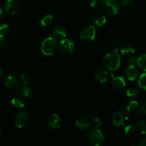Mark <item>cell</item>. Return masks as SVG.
Returning <instances> with one entry per match:
<instances>
[{
    "label": "cell",
    "instance_id": "obj_1",
    "mask_svg": "<svg viewBox=\"0 0 146 146\" xmlns=\"http://www.w3.org/2000/svg\"><path fill=\"white\" fill-rule=\"evenodd\" d=\"M121 64V58L115 52H111L105 55L103 58V65L110 71H115Z\"/></svg>",
    "mask_w": 146,
    "mask_h": 146
},
{
    "label": "cell",
    "instance_id": "obj_2",
    "mask_svg": "<svg viewBox=\"0 0 146 146\" xmlns=\"http://www.w3.org/2000/svg\"><path fill=\"white\" fill-rule=\"evenodd\" d=\"M101 10L108 17H115L120 12V4L117 0H102Z\"/></svg>",
    "mask_w": 146,
    "mask_h": 146
},
{
    "label": "cell",
    "instance_id": "obj_3",
    "mask_svg": "<svg viewBox=\"0 0 146 146\" xmlns=\"http://www.w3.org/2000/svg\"><path fill=\"white\" fill-rule=\"evenodd\" d=\"M58 42L53 36L47 37L43 40L41 44V51L45 56H52L54 54L57 49Z\"/></svg>",
    "mask_w": 146,
    "mask_h": 146
},
{
    "label": "cell",
    "instance_id": "obj_4",
    "mask_svg": "<svg viewBox=\"0 0 146 146\" xmlns=\"http://www.w3.org/2000/svg\"><path fill=\"white\" fill-rule=\"evenodd\" d=\"M88 141L94 146H100L103 143L105 137L102 132L98 128H94L88 133Z\"/></svg>",
    "mask_w": 146,
    "mask_h": 146
},
{
    "label": "cell",
    "instance_id": "obj_5",
    "mask_svg": "<svg viewBox=\"0 0 146 146\" xmlns=\"http://www.w3.org/2000/svg\"><path fill=\"white\" fill-rule=\"evenodd\" d=\"M96 36V29L92 25H89L84 28L80 32V38L84 42H90L93 41Z\"/></svg>",
    "mask_w": 146,
    "mask_h": 146
},
{
    "label": "cell",
    "instance_id": "obj_6",
    "mask_svg": "<svg viewBox=\"0 0 146 146\" xmlns=\"http://www.w3.org/2000/svg\"><path fill=\"white\" fill-rule=\"evenodd\" d=\"M128 120V115L127 113L123 110H118L115 112L113 115V123L117 127L124 125Z\"/></svg>",
    "mask_w": 146,
    "mask_h": 146
},
{
    "label": "cell",
    "instance_id": "obj_7",
    "mask_svg": "<svg viewBox=\"0 0 146 146\" xmlns=\"http://www.w3.org/2000/svg\"><path fill=\"white\" fill-rule=\"evenodd\" d=\"M29 115L25 111L19 112L15 117V125L18 128H22L28 124Z\"/></svg>",
    "mask_w": 146,
    "mask_h": 146
},
{
    "label": "cell",
    "instance_id": "obj_8",
    "mask_svg": "<svg viewBox=\"0 0 146 146\" xmlns=\"http://www.w3.org/2000/svg\"><path fill=\"white\" fill-rule=\"evenodd\" d=\"M19 9V3L17 0H6L4 5V9L7 15H15Z\"/></svg>",
    "mask_w": 146,
    "mask_h": 146
},
{
    "label": "cell",
    "instance_id": "obj_9",
    "mask_svg": "<svg viewBox=\"0 0 146 146\" xmlns=\"http://www.w3.org/2000/svg\"><path fill=\"white\" fill-rule=\"evenodd\" d=\"M60 50L64 54H70L72 52L74 48H75V44L72 42L69 39H64L60 42L59 44Z\"/></svg>",
    "mask_w": 146,
    "mask_h": 146
},
{
    "label": "cell",
    "instance_id": "obj_10",
    "mask_svg": "<svg viewBox=\"0 0 146 146\" xmlns=\"http://www.w3.org/2000/svg\"><path fill=\"white\" fill-rule=\"evenodd\" d=\"M138 69L135 65H128L125 71L126 78L130 81L135 80L138 77Z\"/></svg>",
    "mask_w": 146,
    "mask_h": 146
},
{
    "label": "cell",
    "instance_id": "obj_11",
    "mask_svg": "<svg viewBox=\"0 0 146 146\" xmlns=\"http://www.w3.org/2000/svg\"><path fill=\"white\" fill-rule=\"evenodd\" d=\"M47 125L52 130H57L60 128L62 125V120L57 114H52L48 119Z\"/></svg>",
    "mask_w": 146,
    "mask_h": 146
},
{
    "label": "cell",
    "instance_id": "obj_12",
    "mask_svg": "<svg viewBox=\"0 0 146 146\" xmlns=\"http://www.w3.org/2000/svg\"><path fill=\"white\" fill-rule=\"evenodd\" d=\"M67 32L62 26H57L52 32V36L57 40H62L65 39Z\"/></svg>",
    "mask_w": 146,
    "mask_h": 146
},
{
    "label": "cell",
    "instance_id": "obj_13",
    "mask_svg": "<svg viewBox=\"0 0 146 146\" xmlns=\"http://www.w3.org/2000/svg\"><path fill=\"white\" fill-rule=\"evenodd\" d=\"M113 85L115 89L117 90H123L126 86V82L124 78L120 76H113Z\"/></svg>",
    "mask_w": 146,
    "mask_h": 146
},
{
    "label": "cell",
    "instance_id": "obj_14",
    "mask_svg": "<svg viewBox=\"0 0 146 146\" xmlns=\"http://www.w3.org/2000/svg\"><path fill=\"white\" fill-rule=\"evenodd\" d=\"M19 83L17 78L15 75H9L5 80V85L9 89H14L17 88Z\"/></svg>",
    "mask_w": 146,
    "mask_h": 146
},
{
    "label": "cell",
    "instance_id": "obj_15",
    "mask_svg": "<svg viewBox=\"0 0 146 146\" xmlns=\"http://www.w3.org/2000/svg\"><path fill=\"white\" fill-rule=\"evenodd\" d=\"M17 92L19 95L26 98H30L32 95V89L26 85H22L21 86H19L17 90Z\"/></svg>",
    "mask_w": 146,
    "mask_h": 146
},
{
    "label": "cell",
    "instance_id": "obj_16",
    "mask_svg": "<svg viewBox=\"0 0 146 146\" xmlns=\"http://www.w3.org/2000/svg\"><path fill=\"white\" fill-rule=\"evenodd\" d=\"M120 52H121V54L123 57L129 58V57H133V56L135 55V49L133 46L130 45V44H127V45H125L123 47H121Z\"/></svg>",
    "mask_w": 146,
    "mask_h": 146
},
{
    "label": "cell",
    "instance_id": "obj_17",
    "mask_svg": "<svg viewBox=\"0 0 146 146\" xmlns=\"http://www.w3.org/2000/svg\"><path fill=\"white\" fill-rule=\"evenodd\" d=\"M75 125L81 130H88L90 127V122L86 117H80L77 119V120L75 121Z\"/></svg>",
    "mask_w": 146,
    "mask_h": 146
},
{
    "label": "cell",
    "instance_id": "obj_18",
    "mask_svg": "<svg viewBox=\"0 0 146 146\" xmlns=\"http://www.w3.org/2000/svg\"><path fill=\"white\" fill-rule=\"evenodd\" d=\"M95 80L100 83H105L108 79V72L105 70H99L95 75Z\"/></svg>",
    "mask_w": 146,
    "mask_h": 146
},
{
    "label": "cell",
    "instance_id": "obj_19",
    "mask_svg": "<svg viewBox=\"0 0 146 146\" xmlns=\"http://www.w3.org/2000/svg\"><path fill=\"white\" fill-rule=\"evenodd\" d=\"M54 22V18L51 15H47L43 17L41 19V25L44 27H50Z\"/></svg>",
    "mask_w": 146,
    "mask_h": 146
},
{
    "label": "cell",
    "instance_id": "obj_20",
    "mask_svg": "<svg viewBox=\"0 0 146 146\" xmlns=\"http://www.w3.org/2000/svg\"><path fill=\"white\" fill-rule=\"evenodd\" d=\"M139 103L135 100H132L128 102V104L126 106V110H127V113H136L137 108H138Z\"/></svg>",
    "mask_w": 146,
    "mask_h": 146
},
{
    "label": "cell",
    "instance_id": "obj_21",
    "mask_svg": "<svg viewBox=\"0 0 146 146\" xmlns=\"http://www.w3.org/2000/svg\"><path fill=\"white\" fill-rule=\"evenodd\" d=\"M93 24L98 27H102L106 23V17L104 15H98L93 18Z\"/></svg>",
    "mask_w": 146,
    "mask_h": 146
},
{
    "label": "cell",
    "instance_id": "obj_22",
    "mask_svg": "<svg viewBox=\"0 0 146 146\" xmlns=\"http://www.w3.org/2000/svg\"><path fill=\"white\" fill-rule=\"evenodd\" d=\"M137 66L140 70L146 72V54H143V55L138 57Z\"/></svg>",
    "mask_w": 146,
    "mask_h": 146
},
{
    "label": "cell",
    "instance_id": "obj_23",
    "mask_svg": "<svg viewBox=\"0 0 146 146\" xmlns=\"http://www.w3.org/2000/svg\"><path fill=\"white\" fill-rule=\"evenodd\" d=\"M10 32V27L7 24H4V25L0 26V37L5 38L9 33Z\"/></svg>",
    "mask_w": 146,
    "mask_h": 146
},
{
    "label": "cell",
    "instance_id": "obj_24",
    "mask_svg": "<svg viewBox=\"0 0 146 146\" xmlns=\"http://www.w3.org/2000/svg\"><path fill=\"white\" fill-rule=\"evenodd\" d=\"M136 126L140 133L143 135H146V120L142 119V120H139L137 123Z\"/></svg>",
    "mask_w": 146,
    "mask_h": 146
},
{
    "label": "cell",
    "instance_id": "obj_25",
    "mask_svg": "<svg viewBox=\"0 0 146 146\" xmlns=\"http://www.w3.org/2000/svg\"><path fill=\"white\" fill-rule=\"evenodd\" d=\"M110 50H112V52H117L121 49V43L119 40H114L110 44Z\"/></svg>",
    "mask_w": 146,
    "mask_h": 146
},
{
    "label": "cell",
    "instance_id": "obj_26",
    "mask_svg": "<svg viewBox=\"0 0 146 146\" xmlns=\"http://www.w3.org/2000/svg\"><path fill=\"white\" fill-rule=\"evenodd\" d=\"M11 103L13 105L15 108H17V109H22L25 107V104H24L23 101L18 98H12L11 100Z\"/></svg>",
    "mask_w": 146,
    "mask_h": 146
},
{
    "label": "cell",
    "instance_id": "obj_27",
    "mask_svg": "<svg viewBox=\"0 0 146 146\" xmlns=\"http://www.w3.org/2000/svg\"><path fill=\"white\" fill-rule=\"evenodd\" d=\"M138 85L141 89L146 90V72L143 73L138 79Z\"/></svg>",
    "mask_w": 146,
    "mask_h": 146
},
{
    "label": "cell",
    "instance_id": "obj_28",
    "mask_svg": "<svg viewBox=\"0 0 146 146\" xmlns=\"http://www.w3.org/2000/svg\"><path fill=\"white\" fill-rule=\"evenodd\" d=\"M139 94H140L139 90L134 88L128 89L127 90V92H126V95H127V96H128L129 98H136V97L138 96Z\"/></svg>",
    "mask_w": 146,
    "mask_h": 146
},
{
    "label": "cell",
    "instance_id": "obj_29",
    "mask_svg": "<svg viewBox=\"0 0 146 146\" xmlns=\"http://www.w3.org/2000/svg\"><path fill=\"white\" fill-rule=\"evenodd\" d=\"M136 113L139 115H146V102H142V103L139 104L138 108H137Z\"/></svg>",
    "mask_w": 146,
    "mask_h": 146
},
{
    "label": "cell",
    "instance_id": "obj_30",
    "mask_svg": "<svg viewBox=\"0 0 146 146\" xmlns=\"http://www.w3.org/2000/svg\"><path fill=\"white\" fill-rule=\"evenodd\" d=\"M125 133L127 135H133L135 133L136 127L133 125H128L125 127Z\"/></svg>",
    "mask_w": 146,
    "mask_h": 146
},
{
    "label": "cell",
    "instance_id": "obj_31",
    "mask_svg": "<svg viewBox=\"0 0 146 146\" xmlns=\"http://www.w3.org/2000/svg\"><path fill=\"white\" fill-rule=\"evenodd\" d=\"M91 125L94 127V128H99L102 125V121L98 117H93L91 120Z\"/></svg>",
    "mask_w": 146,
    "mask_h": 146
},
{
    "label": "cell",
    "instance_id": "obj_32",
    "mask_svg": "<svg viewBox=\"0 0 146 146\" xmlns=\"http://www.w3.org/2000/svg\"><path fill=\"white\" fill-rule=\"evenodd\" d=\"M137 59L138 57H137L136 56H133V57H130L127 59V66L128 65H135L137 66Z\"/></svg>",
    "mask_w": 146,
    "mask_h": 146
},
{
    "label": "cell",
    "instance_id": "obj_33",
    "mask_svg": "<svg viewBox=\"0 0 146 146\" xmlns=\"http://www.w3.org/2000/svg\"><path fill=\"white\" fill-rule=\"evenodd\" d=\"M20 80L22 81V85H27L28 83H29V78L27 75H22L20 76Z\"/></svg>",
    "mask_w": 146,
    "mask_h": 146
},
{
    "label": "cell",
    "instance_id": "obj_34",
    "mask_svg": "<svg viewBox=\"0 0 146 146\" xmlns=\"http://www.w3.org/2000/svg\"><path fill=\"white\" fill-rule=\"evenodd\" d=\"M134 0H120V3L124 7H128L133 3Z\"/></svg>",
    "mask_w": 146,
    "mask_h": 146
},
{
    "label": "cell",
    "instance_id": "obj_35",
    "mask_svg": "<svg viewBox=\"0 0 146 146\" xmlns=\"http://www.w3.org/2000/svg\"><path fill=\"white\" fill-rule=\"evenodd\" d=\"M100 1V0H88V3H89V5L92 7H95L97 5L99 4Z\"/></svg>",
    "mask_w": 146,
    "mask_h": 146
},
{
    "label": "cell",
    "instance_id": "obj_36",
    "mask_svg": "<svg viewBox=\"0 0 146 146\" xmlns=\"http://www.w3.org/2000/svg\"><path fill=\"white\" fill-rule=\"evenodd\" d=\"M8 42L5 38L0 37V47H5L7 45Z\"/></svg>",
    "mask_w": 146,
    "mask_h": 146
},
{
    "label": "cell",
    "instance_id": "obj_37",
    "mask_svg": "<svg viewBox=\"0 0 146 146\" xmlns=\"http://www.w3.org/2000/svg\"><path fill=\"white\" fill-rule=\"evenodd\" d=\"M4 78H5V70L2 67H0V82L3 80Z\"/></svg>",
    "mask_w": 146,
    "mask_h": 146
},
{
    "label": "cell",
    "instance_id": "obj_38",
    "mask_svg": "<svg viewBox=\"0 0 146 146\" xmlns=\"http://www.w3.org/2000/svg\"><path fill=\"white\" fill-rule=\"evenodd\" d=\"M138 146H146V137H143L140 140Z\"/></svg>",
    "mask_w": 146,
    "mask_h": 146
},
{
    "label": "cell",
    "instance_id": "obj_39",
    "mask_svg": "<svg viewBox=\"0 0 146 146\" xmlns=\"http://www.w3.org/2000/svg\"><path fill=\"white\" fill-rule=\"evenodd\" d=\"M2 15H3V11H2V8H1V7H0V18L2 17Z\"/></svg>",
    "mask_w": 146,
    "mask_h": 146
},
{
    "label": "cell",
    "instance_id": "obj_40",
    "mask_svg": "<svg viewBox=\"0 0 146 146\" xmlns=\"http://www.w3.org/2000/svg\"><path fill=\"white\" fill-rule=\"evenodd\" d=\"M2 130H0V138H1V137H2Z\"/></svg>",
    "mask_w": 146,
    "mask_h": 146
},
{
    "label": "cell",
    "instance_id": "obj_41",
    "mask_svg": "<svg viewBox=\"0 0 146 146\" xmlns=\"http://www.w3.org/2000/svg\"><path fill=\"white\" fill-rule=\"evenodd\" d=\"M130 146H136V145H130Z\"/></svg>",
    "mask_w": 146,
    "mask_h": 146
}]
</instances>
